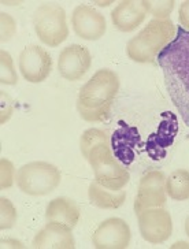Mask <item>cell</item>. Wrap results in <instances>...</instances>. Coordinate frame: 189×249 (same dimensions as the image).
I'll use <instances>...</instances> for the list:
<instances>
[{
	"label": "cell",
	"instance_id": "6da1fadb",
	"mask_svg": "<svg viewBox=\"0 0 189 249\" xmlns=\"http://www.w3.org/2000/svg\"><path fill=\"white\" fill-rule=\"evenodd\" d=\"M169 96L189 127V30L178 26L174 40L158 56Z\"/></svg>",
	"mask_w": 189,
	"mask_h": 249
},
{
	"label": "cell",
	"instance_id": "7a4b0ae2",
	"mask_svg": "<svg viewBox=\"0 0 189 249\" xmlns=\"http://www.w3.org/2000/svg\"><path fill=\"white\" fill-rule=\"evenodd\" d=\"M119 90V78L115 71L100 69L84 84L77 96V111L87 122L109 119L113 104Z\"/></svg>",
	"mask_w": 189,
	"mask_h": 249
},
{
	"label": "cell",
	"instance_id": "3957f363",
	"mask_svg": "<svg viewBox=\"0 0 189 249\" xmlns=\"http://www.w3.org/2000/svg\"><path fill=\"white\" fill-rule=\"evenodd\" d=\"M177 35L173 21L155 19L150 21L138 35L132 37L126 44L129 59L137 63H153L163 48L174 40Z\"/></svg>",
	"mask_w": 189,
	"mask_h": 249
},
{
	"label": "cell",
	"instance_id": "277c9868",
	"mask_svg": "<svg viewBox=\"0 0 189 249\" xmlns=\"http://www.w3.org/2000/svg\"><path fill=\"white\" fill-rule=\"evenodd\" d=\"M88 163L94 169V181L111 191H121L131 179L129 171L116 160L110 142L99 144L89 152Z\"/></svg>",
	"mask_w": 189,
	"mask_h": 249
},
{
	"label": "cell",
	"instance_id": "5b68a950",
	"mask_svg": "<svg viewBox=\"0 0 189 249\" xmlns=\"http://www.w3.org/2000/svg\"><path fill=\"white\" fill-rule=\"evenodd\" d=\"M60 171L48 161H30L17 171L15 182L19 191L29 196H45L60 183Z\"/></svg>",
	"mask_w": 189,
	"mask_h": 249
},
{
	"label": "cell",
	"instance_id": "8992f818",
	"mask_svg": "<svg viewBox=\"0 0 189 249\" xmlns=\"http://www.w3.org/2000/svg\"><path fill=\"white\" fill-rule=\"evenodd\" d=\"M33 26L40 41L48 47H58L69 37L66 11L58 4H41L33 13Z\"/></svg>",
	"mask_w": 189,
	"mask_h": 249
},
{
	"label": "cell",
	"instance_id": "52a82bcc",
	"mask_svg": "<svg viewBox=\"0 0 189 249\" xmlns=\"http://www.w3.org/2000/svg\"><path fill=\"white\" fill-rule=\"evenodd\" d=\"M138 230L141 238L150 244L168 241L173 233L171 215L163 207L147 208L137 213Z\"/></svg>",
	"mask_w": 189,
	"mask_h": 249
},
{
	"label": "cell",
	"instance_id": "ba28073f",
	"mask_svg": "<svg viewBox=\"0 0 189 249\" xmlns=\"http://www.w3.org/2000/svg\"><path fill=\"white\" fill-rule=\"evenodd\" d=\"M168 201L166 176L160 170L147 171L138 183L137 196L134 200V213H141L147 208L163 207Z\"/></svg>",
	"mask_w": 189,
	"mask_h": 249
},
{
	"label": "cell",
	"instance_id": "9c48e42d",
	"mask_svg": "<svg viewBox=\"0 0 189 249\" xmlns=\"http://www.w3.org/2000/svg\"><path fill=\"white\" fill-rule=\"evenodd\" d=\"M19 71L25 81L40 84L48 78L52 70L51 55L38 45H28L19 53Z\"/></svg>",
	"mask_w": 189,
	"mask_h": 249
},
{
	"label": "cell",
	"instance_id": "30bf717a",
	"mask_svg": "<svg viewBox=\"0 0 189 249\" xmlns=\"http://www.w3.org/2000/svg\"><path fill=\"white\" fill-rule=\"evenodd\" d=\"M131 240V227L121 218L103 220L92 235V244L97 249H125L129 247Z\"/></svg>",
	"mask_w": 189,
	"mask_h": 249
},
{
	"label": "cell",
	"instance_id": "8fae6325",
	"mask_svg": "<svg viewBox=\"0 0 189 249\" xmlns=\"http://www.w3.org/2000/svg\"><path fill=\"white\" fill-rule=\"evenodd\" d=\"M72 26L77 36L88 41H96L102 38L107 29L104 15L88 4H80L74 8Z\"/></svg>",
	"mask_w": 189,
	"mask_h": 249
},
{
	"label": "cell",
	"instance_id": "7c38bea8",
	"mask_svg": "<svg viewBox=\"0 0 189 249\" xmlns=\"http://www.w3.org/2000/svg\"><path fill=\"white\" fill-rule=\"evenodd\" d=\"M92 66V56L87 47L72 44L59 53V74L67 81L81 80Z\"/></svg>",
	"mask_w": 189,
	"mask_h": 249
},
{
	"label": "cell",
	"instance_id": "4fadbf2b",
	"mask_svg": "<svg viewBox=\"0 0 189 249\" xmlns=\"http://www.w3.org/2000/svg\"><path fill=\"white\" fill-rule=\"evenodd\" d=\"M178 133V119L177 115L171 111L162 114V121L156 129V132L152 133L146 144L147 154L153 160H160L168 154L169 147L174 142L175 136Z\"/></svg>",
	"mask_w": 189,
	"mask_h": 249
},
{
	"label": "cell",
	"instance_id": "5bb4252c",
	"mask_svg": "<svg viewBox=\"0 0 189 249\" xmlns=\"http://www.w3.org/2000/svg\"><path fill=\"white\" fill-rule=\"evenodd\" d=\"M140 145H141V136L137 127L121 121L118 129H115L110 140V147L116 160L122 163L124 166H131L136 159L137 148Z\"/></svg>",
	"mask_w": 189,
	"mask_h": 249
},
{
	"label": "cell",
	"instance_id": "9a60e30c",
	"mask_svg": "<svg viewBox=\"0 0 189 249\" xmlns=\"http://www.w3.org/2000/svg\"><path fill=\"white\" fill-rule=\"evenodd\" d=\"M36 249H73L76 247L73 229L65 223L48 222L32 241Z\"/></svg>",
	"mask_w": 189,
	"mask_h": 249
},
{
	"label": "cell",
	"instance_id": "2e32d148",
	"mask_svg": "<svg viewBox=\"0 0 189 249\" xmlns=\"http://www.w3.org/2000/svg\"><path fill=\"white\" fill-rule=\"evenodd\" d=\"M147 10L143 1L137 0H124L119 1L111 13V21L116 29L121 32H133L144 22Z\"/></svg>",
	"mask_w": 189,
	"mask_h": 249
},
{
	"label": "cell",
	"instance_id": "e0dca14e",
	"mask_svg": "<svg viewBox=\"0 0 189 249\" xmlns=\"http://www.w3.org/2000/svg\"><path fill=\"white\" fill-rule=\"evenodd\" d=\"M81 218V210L72 198L57 197L51 200L45 208V219L48 222L65 223L72 229L77 226Z\"/></svg>",
	"mask_w": 189,
	"mask_h": 249
},
{
	"label": "cell",
	"instance_id": "ac0fdd59",
	"mask_svg": "<svg viewBox=\"0 0 189 249\" xmlns=\"http://www.w3.org/2000/svg\"><path fill=\"white\" fill-rule=\"evenodd\" d=\"M88 198L91 204L102 208V210H116L122 207L126 200V192L125 191H111L102 186L96 181L91 182L88 189Z\"/></svg>",
	"mask_w": 189,
	"mask_h": 249
},
{
	"label": "cell",
	"instance_id": "d6986e66",
	"mask_svg": "<svg viewBox=\"0 0 189 249\" xmlns=\"http://www.w3.org/2000/svg\"><path fill=\"white\" fill-rule=\"evenodd\" d=\"M166 193L175 201H185L189 198V171L174 170L166 178Z\"/></svg>",
	"mask_w": 189,
	"mask_h": 249
},
{
	"label": "cell",
	"instance_id": "ffe728a7",
	"mask_svg": "<svg viewBox=\"0 0 189 249\" xmlns=\"http://www.w3.org/2000/svg\"><path fill=\"white\" fill-rule=\"evenodd\" d=\"M103 142H110L109 134L102 130V129H97V127H91L85 132L82 133L80 140V149L82 156L87 159L89 152L94 149L96 145L103 144Z\"/></svg>",
	"mask_w": 189,
	"mask_h": 249
},
{
	"label": "cell",
	"instance_id": "44dd1931",
	"mask_svg": "<svg viewBox=\"0 0 189 249\" xmlns=\"http://www.w3.org/2000/svg\"><path fill=\"white\" fill-rule=\"evenodd\" d=\"M143 6L155 19H168L175 6L174 0H143Z\"/></svg>",
	"mask_w": 189,
	"mask_h": 249
},
{
	"label": "cell",
	"instance_id": "7402d4cb",
	"mask_svg": "<svg viewBox=\"0 0 189 249\" xmlns=\"http://www.w3.org/2000/svg\"><path fill=\"white\" fill-rule=\"evenodd\" d=\"M0 67H1V73H0V81L3 85H15L18 82V75L15 71L14 62L11 55L7 51L0 52Z\"/></svg>",
	"mask_w": 189,
	"mask_h": 249
},
{
	"label": "cell",
	"instance_id": "603a6c76",
	"mask_svg": "<svg viewBox=\"0 0 189 249\" xmlns=\"http://www.w3.org/2000/svg\"><path fill=\"white\" fill-rule=\"evenodd\" d=\"M0 229L8 230L17 223V210L14 204L6 197L0 198Z\"/></svg>",
	"mask_w": 189,
	"mask_h": 249
},
{
	"label": "cell",
	"instance_id": "cb8c5ba5",
	"mask_svg": "<svg viewBox=\"0 0 189 249\" xmlns=\"http://www.w3.org/2000/svg\"><path fill=\"white\" fill-rule=\"evenodd\" d=\"M0 176H1V178H0L1 179L0 181L1 191L11 188V185L14 183L17 174H15L13 163L8 160V159H6V158H1V160H0Z\"/></svg>",
	"mask_w": 189,
	"mask_h": 249
},
{
	"label": "cell",
	"instance_id": "d4e9b609",
	"mask_svg": "<svg viewBox=\"0 0 189 249\" xmlns=\"http://www.w3.org/2000/svg\"><path fill=\"white\" fill-rule=\"evenodd\" d=\"M0 22H1V41L7 43L11 40L17 32V22L15 19L7 13H1L0 15Z\"/></svg>",
	"mask_w": 189,
	"mask_h": 249
},
{
	"label": "cell",
	"instance_id": "484cf974",
	"mask_svg": "<svg viewBox=\"0 0 189 249\" xmlns=\"http://www.w3.org/2000/svg\"><path fill=\"white\" fill-rule=\"evenodd\" d=\"M13 111H14V107L11 104L10 97L6 93L1 92V119H0L1 124H6L8 119H10V117L13 115Z\"/></svg>",
	"mask_w": 189,
	"mask_h": 249
},
{
	"label": "cell",
	"instance_id": "4316f807",
	"mask_svg": "<svg viewBox=\"0 0 189 249\" xmlns=\"http://www.w3.org/2000/svg\"><path fill=\"white\" fill-rule=\"evenodd\" d=\"M178 19H180V23L182 25V28L185 30H189V0L182 1V4L180 6Z\"/></svg>",
	"mask_w": 189,
	"mask_h": 249
},
{
	"label": "cell",
	"instance_id": "83f0119b",
	"mask_svg": "<svg viewBox=\"0 0 189 249\" xmlns=\"http://www.w3.org/2000/svg\"><path fill=\"white\" fill-rule=\"evenodd\" d=\"M1 248H22V244L17 240L6 238V240H1Z\"/></svg>",
	"mask_w": 189,
	"mask_h": 249
},
{
	"label": "cell",
	"instance_id": "f1b7e54d",
	"mask_svg": "<svg viewBox=\"0 0 189 249\" xmlns=\"http://www.w3.org/2000/svg\"><path fill=\"white\" fill-rule=\"evenodd\" d=\"M184 227H185V233H187V235L189 237V215L187 216V219H185V225H184Z\"/></svg>",
	"mask_w": 189,
	"mask_h": 249
},
{
	"label": "cell",
	"instance_id": "f546056e",
	"mask_svg": "<svg viewBox=\"0 0 189 249\" xmlns=\"http://www.w3.org/2000/svg\"><path fill=\"white\" fill-rule=\"evenodd\" d=\"M177 247H187V248H189V244H185V242H180V244H178V242H177V244L173 245V248H177Z\"/></svg>",
	"mask_w": 189,
	"mask_h": 249
}]
</instances>
